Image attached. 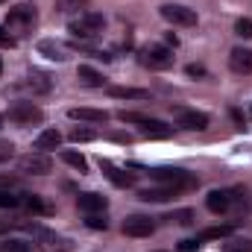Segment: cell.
<instances>
[{"label":"cell","instance_id":"obj_23","mask_svg":"<svg viewBox=\"0 0 252 252\" xmlns=\"http://www.w3.org/2000/svg\"><path fill=\"white\" fill-rule=\"evenodd\" d=\"M53 9L59 15H82L88 12V0H53Z\"/></svg>","mask_w":252,"mask_h":252},{"label":"cell","instance_id":"obj_24","mask_svg":"<svg viewBox=\"0 0 252 252\" xmlns=\"http://www.w3.org/2000/svg\"><path fill=\"white\" fill-rule=\"evenodd\" d=\"M0 252H35V244L24 238H0Z\"/></svg>","mask_w":252,"mask_h":252},{"label":"cell","instance_id":"obj_13","mask_svg":"<svg viewBox=\"0 0 252 252\" xmlns=\"http://www.w3.org/2000/svg\"><path fill=\"white\" fill-rule=\"evenodd\" d=\"M235 199H238V190L217 188V190H211V193L205 196V205H208V211H211V214H226V211L235 205Z\"/></svg>","mask_w":252,"mask_h":252},{"label":"cell","instance_id":"obj_2","mask_svg":"<svg viewBox=\"0 0 252 252\" xmlns=\"http://www.w3.org/2000/svg\"><path fill=\"white\" fill-rule=\"evenodd\" d=\"M150 176L173 190H185V188H196L199 185V179L193 173H188V170H182V167H156V170H150Z\"/></svg>","mask_w":252,"mask_h":252},{"label":"cell","instance_id":"obj_3","mask_svg":"<svg viewBox=\"0 0 252 252\" xmlns=\"http://www.w3.org/2000/svg\"><path fill=\"white\" fill-rule=\"evenodd\" d=\"M138 62L144 64V67H150V70H167V67H173L176 56L164 44H147V47L138 50Z\"/></svg>","mask_w":252,"mask_h":252},{"label":"cell","instance_id":"obj_4","mask_svg":"<svg viewBox=\"0 0 252 252\" xmlns=\"http://www.w3.org/2000/svg\"><path fill=\"white\" fill-rule=\"evenodd\" d=\"M118 118L124 124H138L141 135H147V138H170L173 135V126H167L164 121H156V118H147V115H138V112H121Z\"/></svg>","mask_w":252,"mask_h":252},{"label":"cell","instance_id":"obj_36","mask_svg":"<svg viewBox=\"0 0 252 252\" xmlns=\"http://www.w3.org/2000/svg\"><path fill=\"white\" fill-rule=\"evenodd\" d=\"M199 244H202L199 238H188V241H182V244H179V250H182V252H196V250H199Z\"/></svg>","mask_w":252,"mask_h":252},{"label":"cell","instance_id":"obj_22","mask_svg":"<svg viewBox=\"0 0 252 252\" xmlns=\"http://www.w3.org/2000/svg\"><path fill=\"white\" fill-rule=\"evenodd\" d=\"M59 144H62V135H59V129H44V132H38V138H35V150H38V153L59 150Z\"/></svg>","mask_w":252,"mask_h":252},{"label":"cell","instance_id":"obj_31","mask_svg":"<svg viewBox=\"0 0 252 252\" xmlns=\"http://www.w3.org/2000/svg\"><path fill=\"white\" fill-rule=\"evenodd\" d=\"M223 252H252V241H244V238H235V241H229Z\"/></svg>","mask_w":252,"mask_h":252},{"label":"cell","instance_id":"obj_37","mask_svg":"<svg viewBox=\"0 0 252 252\" xmlns=\"http://www.w3.org/2000/svg\"><path fill=\"white\" fill-rule=\"evenodd\" d=\"M185 73H188V76H196V79H199V76H205L208 70H205L202 64H188V67H185Z\"/></svg>","mask_w":252,"mask_h":252},{"label":"cell","instance_id":"obj_11","mask_svg":"<svg viewBox=\"0 0 252 252\" xmlns=\"http://www.w3.org/2000/svg\"><path fill=\"white\" fill-rule=\"evenodd\" d=\"M161 18L173 27H196V9H188L182 3H164Z\"/></svg>","mask_w":252,"mask_h":252},{"label":"cell","instance_id":"obj_12","mask_svg":"<svg viewBox=\"0 0 252 252\" xmlns=\"http://www.w3.org/2000/svg\"><path fill=\"white\" fill-rule=\"evenodd\" d=\"M121 229H124V235H129V238H150L156 232V223L147 214H129Z\"/></svg>","mask_w":252,"mask_h":252},{"label":"cell","instance_id":"obj_30","mask_svg":"<svg viewBox=\"0 0 252 252\" xmlns=\"http://www.w3.org/2000/svg\"><path fill=\"white\" fill-rule=\"evenodd\" d=\"M21 205V193L15 190H0V208H18Z\"/></svg>","mask_w":252,"mask_h":252},{"label":"cell","instance_id":"obj_27","mask_svg":"<svg viewBox=\"0 0 252 252\" xmlns=\"http://www.w3.org/2000/svg\"><path fill=\"white\" fill-rule=\"evenodd\" d=\"M67 138H70L73 144H85V141H94V138H97V132H94V129H88V126H73Z\"/></svg>","mask_w":252,"mask_h":252},{"label":"cell","instance_id":"obj_38","mask_svg":"<svg viewBox=\"0 0 252 252\" xmlns=\"http://www.w3.org/2000/svg\"><path fill=\"white\" fill-rule=\"evenodd\" d=\"M0 188H15V179H12V176H9V179L0 176Z\"/></svg>","mask_w":252,"mask_h":252},{"label":"cell","instance_id":"obj_39","mask_svg":"<svg viewBox=\"0 0 252 252\" xmlns=\"http://www.w3.org/2000/svg\"><path fill=\"white\" fill-rule=\"evenodd\" d=\"M167 44H170V47H176V44H179V38H176L173 32H167Z\"/></svg>","mask_w":252,"mask_h":252},{"label":"cell","instance_id":"obj_33","mask_svg":"<svg viewBox=\"0 0 252 252\" xmlns=\"http://www.w3.org/2000/svg\"><path fill=\"white\" fill-rule=\"evenodd\" d=\"M12 156H15V144H12V141H6V138H0V164H3V161H9Z\"/></svg>","mask_w":252,"mask_h":252},{"label":"cell","instance_id":"obj_6","mask_svg":"<svg viewBox=\"0 0 252 252\" xmlns=\"http://www.w3.org/2000/svg\"><path fill=\"white\" fill-rule=\"evenodd\" d=\"M9 121L18 126H38L44 121V112L32 100H18V103L9 106Z\"/></svg>","mask_w":252,"mask_h":252},{"label":"cell","instance_id":"obj_21","mask_svg":"<svg viewBox=\"0 0 252 252\" xmlns=\"http://www.w3.org/2000/svg\"><path fill=\"white\" fill-rule=\"evenodd\" d=\"M109 94L115 100H150V91L144 88H132V85H112Z\"/></svg>","mask_w":252,"mask_h":252},{"label":"cell","instance_id":"obj_20","mask_svg":"<svg viewBox=\"0 0 252 252\" xmlns=\"http://www.w3.org/2000/svg\"><path fill=\"white\" fill-rule=\"evenodd\" d=\"M176 193H179V190L161 185V188H144V190H138V199H141V202H167V199H173Z\"/></svg>","mask_w":252,"mask_h":252},{"label":"cell","instance_id":"obj_18","mask_svg":"<svg viewBox=\"0 0 252 252\" xmlns=\"http://www.w3.org/2000/svg\"><path fill=\"white\" fill-rule=\"evenodd\" d=\"M229 67L235 73H252V50L250 47H235L229 53Z\"/></svg>","mask_w":252,"mask_h":252},{"label":"cell","instance_id":"obj_40","mask_svg":"<svg viewBox=\"0 0 252 252\" xmlns=\"http://www.w3.org/2000/svg\"><path fill=\"white\" fill-rule=\"evenodd\" d=\"M232 118H235V121H238V124L244 126V115H241V112H238V109H232Z\"/></svg>","mask_w":252,"mask_h":252},{"label":"cell","instance_id":"obj_41","mask_svg":"<svg viewBox=\"0 0 252 252\" xmlns=\"http://www.w3.org/2000/svg\"><path fill=\"white\" fill-rule=\"evenodd\" d=\"M0 73H3V62H0Z\"/></svg>","mask_w":252,"mask_h":252},{"label":"cell","instance_id":"obj_10","mask_svg":"<svg viewBox=\"0 0 252 252\" xmlns=\"http://www.w3.org/2000/svg\"><path fill=\"white\" fill-rule=\"evenodd\" d=\"M15 91H27V94H32V97H38V94H47L50 88H53V79L44 73V70H30L24 79H18L15 85H12Z\"/></svg>","mask_w":252,"mask_h":252},{"label":"cell","instance_id":"obj_32","mask_svg":"<svg viewBox=\"0 0 252 252\" xmlns=\"http://www.w3.org/2000/svg\"><path fill=\"white\" fill-rule=\"evenodd\" d=\"M235 32H238L241 38H252V21L250 18H241V21L235 24Z\"/></svg>","mask_w":252,"mask_h":252},{"label":"cell","instance_id":"obj_5","mask_svg":"<svg viewBox=\"0 0 252 252\" xmlns=\"http://www.w3.org/2000/svg\"><path fill=\"white\" fill-rule=\"evenodd\" d=\"M35 9L32 6H15V9H9V15H6V30L18 38V35H27V32H32V27H35Z\"/></svg>","mask_w":252,"mask_h":252},{"label":"cell","instance_id":"obj_42","mask_svg":"<svg viewBox=\"0 0 252 252\" xmlns=\"http://www.w3.org/2000/svg\"><path fill=\"white\" fill-rule=\"evenodd\" d=\"M0 126H3V118H0Z\"/></svg>","mask_w":252,"mask_h":252},{"label":"cell","instance_id":"obj_34","mask_svg":"<svg viewBox=\"0 0 252 252\" xmlns=\"http://www.w3.org/2000/svg\"><path fill=\"white\" fill-rule=\"evenodd\" d=\"M85 226H88V229H103V232H106V229H109V220H106V217H97V214H88Z\"/></svg>","mask_w":252,"mask_h":252},{"label":"cell","instance_id":"obj_7","mask_svg":"<svg viewBox=\"0 0 252 252\" xmlns=\"http://www.w3.org/2000/svg\"><path fill=\"white\" fill-rule=\"evenodd\" d=\"M18 170L24 176H47L53 170V158L47 153H38L35 150V153H27V156L18 158Z\"/></svg>","mask_w":252,"mask_h":252},{"label":"cell","instance_id":"obj_14","mask_svg":"<svg viewBox=\"0 0 252 252\" xmlns=\"http://www.w3.org/2000/svg\"><path fill=\"white\" fill-rule=\"evenodd\" d=\"M38 56H44L50 62H67L70 50H67V44L56 41V38H41L38 41Z\"/></svg>","mask_w":252,"mask_h":252},{"label":"cell","instance_id":"obj_26","mask_svg":"<svg viewBox=\"0 0 252 252\" xmlns=\"http://www.w3.org/2000/svg\"><path fill=\"white\" fill-rule=\"evenodd\" d=\"M62 161L64 164H70L76 173H88V161H85V156L76 153V150H62Z\"/></svg>","mask_w":252,"mask_h":252},{"label":"cell","instance_id":"obj_19","mask_svg":"<svg viewBox=\"0 0 252 252\" xmlns=\"http://www.w3.org/2000/svg\"><path fill=\"white\" fill-rule=\"evenodd\" d=\"M76 79H79L85 88H103V85H106V76H103L97 67H91V64H79V67H76Z\"/></svg>","mask_w":252,"mask_h":252},{"label":"cell","instance_id":"obj_25","mask_svg":"<svg viewBox=\"0 0 252 252\" xmlns=\"http://www.w3.org/2000/svg\"><path fill=\"white\" fill-rule=\"evenodd\" d=\"M235 235V226H211V229H202L196 238L199 241H223V238H232Z\"/></svg>","mask_w":252,"mask_h":252},{"label":"cell","instance_id":"obj_9","mask_svg":"<svg viewBox=\"0 0 252 252\" xmlns=\"http://www.w3.org/2000/svg\"><path fill=\"white\" fill-rule=\"evenodd\" d=\"M170 115L182 129H193V132L208 129V115L205 112H196V109H188V106H170Z\"/></svg>","mask_w":252,"mask_h":252},{"label":"cell","instance_id":"obj_16","mask_svg":"<svg viewBox=\"0 0 252 252\" xmlns=\"http://www.w3.org/2000/svg\"><path fill=\"white\" fill-rule=\"evenodd\" d=\"M100 170H103L106 179H109L112 185H118V188H132V185H135V176H129V173H124L121 167H115L109 158H100Z\"/></svg>","mask_w":252,"mask_h":252},{"label":"cell","instance_id":"obj_29","mask_svg":"<svg viewBox=\"0 0 252 252\" xmlns=\"http://www.w3.org/2000/svg\"><path fill=\"white\" fill-rule=\"evenodd\" d=\"M164 220H167V223H179V226H188V223H193V211H190V208H179V211L167 214Z\"/></svg>","mask_w":252,"mask_h":252},{"label":"cell","instance_id":"obj_15","mask_svg":"<svg viewBox=\"0 0 252 252\" xmlns=\"http://www.w3.org/2000/svg\"><path fill=\"white\" fill-rule=\"evenodd\" d=\"M76 205H79V211H85V214H100V211H106L109 199H106L103 193H97V190H85V193L76 196Z\"/></svg>","mask_w":252,"mask_h":252},{"label":"cell","instance_id":"obj_8","mask_svg":"<svg viewBox=\"0 0 252 252\" xmlns=\"http://www.w3.org/2000/svg\"><path fill=\"white\" fill-rule=\"evenodd\" d=\"M38 244H44V247H50V250H56V252H70L73 250V244L64 238V235H56L53 229H44V226H38V223H27L24 226Z\"/></svg>","mask_w":252,"mask_h":252},{"label":"cell","instance_id":"obj_35","mask_svg":"<svg viewBox=\"0 0 252 252\" xmlns=\"http://www.w3.org/2000/svg\"><path fill=\"white\" fill-rule=\"evenodd\" d=\"M15 41H18V38H15L6 27H0V47H15Z\"/></svg>","mask_w":252,"mask_h":252},{"label":"cell","instance_id":"obj_17","mask_svg":"<svg viewBox=\"0 0 252 252\" xmlns=\"http://www.w3.org/2000/svg\"><path fill=\"white\" fill-rule=\"evenodd\" d=\"M67 118H70V121H82V124H106V121H109V112H106V109L79 106V109H67Z\"/></svg>","mask_w":252,"mask_h":252},{"label":"cell","instance_id":"obj_28","mask_svg":"<svg viewBox=\"0 0 252 252\" xmlns=\"http://www.w3.org/2000/svg\"><path fill=\"white\" fill-rule=\"evenodd\" d=\"M21 205L27 211H35V214H44V202L35 196V193H21Z\"/></svg>","mask_w":252,"mask_h":252},{"label":"cell","instance_id":"obj_1","mask_svg":"<svg viewBox=\"0 0 252 252\" xmlns=\"http://www.w3.org/2000/svg\"><path fill=\"white\" fill-rule=\"evenodd\" d=\"M103 24H106V18L100 12H82L67 21V32L73 38H97L103 32Z\"/></svg>","mask_w":252,"mask_h":252}]
</instances>
